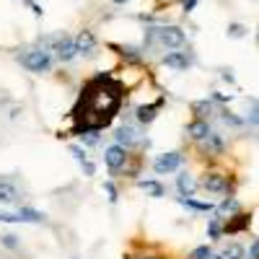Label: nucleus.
<instances>
[{"mask_svg": "<svg viewBox=\"0 0 259 259\" xmlns=\"http://www.w3.org/2000/svg\"><path fill=\"white\" fill-rule=\"evenodd\" d=\"M197 3H200V0H184V3H182L184 13H192V11H194V6H197Z\"/></svg>", "mask_w": 259, "mask_h": 259, "instance_id": "nucleus-35", "label": "nucleus"}, {"mask_svg": "<svg viewBox=\"0 0 259 259\" xmlns=\"http://www.w3.org/2000/svg\"><path fill=\"white\" fill-rule=\"evenodd\" d=\"M127 158H130V156H127V148L119 145V143H117V145H109V148L104 150V163L109 166L112 171L124 168V166H127Z\"/></svg>", "mask_w": 259, "mask_h": 259, "instance_id": "nucleus-5", "label": "nucleus"}, {"mask_svg": "<svg viewBox=\"0 0 259 259\" xmlns=\"http://www.w3.org/2000/svg\"><path fill=\"white\" fill-rule=\"evenodd\" d=\"M18 218L21 223H45V212H39V210H31V207H21L18 210Z\"/></svg>", "mask_w": 259, "mask_h": 259, "instance_id": "nucleus-17", "label": "nucleus"}, {"mask_svg": "<svg viewBox=\"0 0 259 259\" xmlns=\"http://www.w3.org/2000/svg\"><path fill=\"white\" fill-rule=\"evenodd\" d=\"M114 138H117V143H119V145H124V148H130V145H138V143H140V140H138V133H135V130L130 127V124L119 127Z\"/></svg>", "mask_w": 259, "mask_h": 259, "instance_id": "nucleus-14", "label": "nucleus"}, {"mask_svg": "<svg viewBox=\"0 0 259 259\" xmlns=\"http://www.w3.org/2000/svg\"><path fill=\"white\" fill-rule=\"evenodd\" d=\"M202 187L207 192H226L228 189V179L223 174H218V171H210V174L205 177V182H202Z\"/></svg>", "mask_w": 259, "mask_h": 259, "instance_id": "nucleus-10", "label": "nucleus"}, {"mask_svg": "<svg viewBox=\"0 0 259 259\" xmlns=\"http://www.w3.org/2000/svg\"><path fill=\"white\" fill-rule=\"evenodd\" d=\"M75 47H78V55L94 57V55H96V36H94L89 29H83V31L75 36Z\"/></svg>", "mask_w": 259, "mask_h": 259, "instance_id": "nucleus-7", "label": "nucleus"}, {"mask_svg": "<svg viewBox=\"0 0 259 259\" xmlns=\"http://www.w3.org/2000/svg\"><path fill=\"white\" fill-rule=\"evenodd\" d=\"M80 166H83V171H85L89 177H94V174H96V166H94L91 161H80Z\"/></svg>", "mask_w": 259, "mask_h": 259, "instance_id": "nucleus-33", "label": "nucleus"}, {"mask_svg": "<svg viewBox=\"0 0 259 259\" xmlns=\"http://www.w3.org/2000/svg\"><path fill=\"white\" fill-rule=\"evenodd\" d=\"M210 246H197V249H194L192 254H189V259H210Z\"/></svg>", "mask_w": 259, "mask_h": 259, "instance_id": "nucleus-27", "label": "nucleus"}, {"mask_svg": "<svg viewBox=\"0 0 259 259\" xmlns=\"http://www.w3.org/2000/svg\"><path fill=\"white\" fill-rule=\"evenodd\" d=\"M210 259H223V254H210Z\"/></svg>", "mask_w": 259, "mask_h": 259, "instance_id": "nucleus-38", "label": "nucleus"}, {"mask_svg": "<svg viewBox=\"0 0 259 259\" xmlns=\"http://www.w3.org/2000/svg\"><path fill=\"white\" fill-rule=\"evenodd\" d=\"M223 122H228V124H233V127H241V124H244V119L233 117L231 112H223Z\"/></svg>", "mask_w": 259, "mask_h": 259, "instance_id": "nucleus-28", "label": "nucleus"}, {"mask_svg": "<svg viewBox=\"0 0 259 259\" xmlns=\"http://www.w3.org/2000/svg\"><path fill=\"white\" fill-rule=\"evenodd\" d=\"M207 233H210V239H212V241H215V239H221V233H223V228H221V218H212V221H210Z\"/></svg>", "mask_w": 259, "mask_h": 259, "instance_id": "nucleus-25", "label": "nucleus"}, {"mask_svg": "<svg viewBox=\"0 0 259 259\" xmlns=\"http://www.w3.org/2000/svg\"><path fill=\"white\" fill-rule=\"evenodd\" d=\"M179 205H184L189 210H197V212H210L212 210V202H197L192 197H179Z\"/></svg>", "mask_w": 259, "mask_h": 259, "instance_id": "nucleus-20", "label": "nucleus"}, {"mask_svg": "<svg viewBox=\"0 0 259 259\" xmlns=\"http://www.w3.org/2000/svg\"><path fill=\"white\" fill-rule=\"evenodd\" d=\"M150 259H156V256H150Z\"/></svg>", "mask_w": 259, "mask_h": 259, "instance_id": "nucleus-40", "label": "nucleus"}, {"mask_svg": "<svg viewBox=\"0 0 259 259\" xmlns=\"http://www.w3.org/2000/svg\"><path fill=\"white\" fill-rule=\"evenodd\" d=\"M124 99L122 83L114 80L109 73H99L94 80L85 83V89L75 104L70 117L75 119L73 135H85V133H99V130L109 127V122L117 117L119 104Z\"/></svg>", "mask_w": 259, "mask_h": 259, "instance_id": "nucleus-1", "label": "nucleus"}, {"mask_svg": "<svg viewBox=\"0 0 259 259\" xmlns=\"http://www.w3.org/2000/svg\"><path fill=\"white\" fill-rule=\"evenodd\" d=\"M246 122L259 127V101H249V114H246Z\"/></svg>", "mask_w": 259, "mask_h": 259, "instance_id": "nucleus-23", "label": "nucleus"}, {"mask_svg": "<svg viewBox=\"0 0 259 259\" xmlns=\"http://www.w3.org/2000/svg\"><path fill=\"white\" fill-rule=\"evenodd\" d=\"M251 223V215H233V218H228V223L223 226V233H239L244 228H249Z\"/></svg>", "mask_w": 259, "mask_h": 259, "instance_id": "nucleus-12", "label": "nucleus"}, {"mask_svg": "<svg viewBox=\"0 0 259 259\" xmlns=\"http://www.w3.org/2000/svg\"><path fill=\"white\" fill-rule=\"evenodd\" d=\"M114 6H124V3H130V0H112Z\"/></svg>", "mask_w": 259, "mask_h": 259, "instance_id": "nucleus-37", "label": "nucleus"}, {"mask_svg": "<svg viewBox=\"0 0 259 259\" xmlns=\"http://www.w3.org/2000/svg\"><path fill=\"white\" fill-rule=\"evenodd\" d=\"M0 244H3V246H8V249H16L18 246V241H16V236H3V239H0Z\"/></svg>", "mask_w": 259, "mask_h": 259, "instance_id": "nucleus-30", "label": "nucleus"}, {"mask_svg": "<svg viewBox=\"0 0 259 259\" xmlns=\"http://www.w3.org/2000/svg\"><path fill=\"white\" fill-rule=\"evenodd\" d=\"M21 3H26V6L31 8V13H34V16H41V13H45V11H41V6H36L34 0H21Z\"/></svg>", "mask_w": 259, "mask_h": 259, "instance_id": "nucleus-31", "label": "nucleus"}, {"mask_svg": "<svg viewBox=\"0 0 259 259\" xmlns=\"http://www.w3.org/2000/svg\"><path fill=\"white\" fill-rule=\"evenodd\" d=\"M223 80H228V83H233V75H231V70H223Z\"/></svg>", "mask_w": 259, "mask_h": 259, "instance_id": "nucleus-36", "label": "nucleus"}, {"mask_svg": "<svg viewBox=\"0 0 259 259\" xmlns=\"http://www.w3.org/2000/svg\"><path fill=\"white\" fill-rule=\"evenodd\" d=\"M161 62L166 65V68H174V70H187L192 65V57L187 52H168L161 57Z\"/></svg>", "mask_w": 259, "mask_h": 259, "instance_id": "nucleus-8", "label": "nucleus"}, {"mask_svg": "<svg viewBox=\"0 0 259 259\" xmlns=\"http://www.w3.org/2000/svg\"><path fill=\"white\" fill-rule=\"evenodd\" d=\"M192 112L197 114L200 119L210 117V114H212V99H202V101H194V104H192Z\"/></svg>", "mask_w": 259, "mask_h": 259, "instance_id": "nucleus-19", "label": "nucleus"}, {"mask_svg": "<svg viewBox=\"0 0 259 259\" xmlns=\"http://www.w3.org/2000/svg\"><path fill=\"white\" fill-rule=\"evenodd\" d=\"M212 133V130H210V124H207V119H194V122H189L187 124V135L192 138V140H197V143H202L207 135Z\"/></svg>", "mask_w": 259, "mask_h": 259, "instance_id": "nucleus-9", "label": "nucleus"}, {"mask_svg": "<svg viewBox=\"0 0 259 259\" xmlns=\"http://www.w3.org/2000/svg\"><path fill=\"white\" fill-rule=\"evenodd\" d=\"M70 153H73L78 161H85V150H83V148H78V145H70Z\"/></svg>", "mask_w": 259, "mask_h": 259, "instance_id": "nucleus-32", "label": "nucleus"}, {"mask_svg": "<svg viewBox=\"0 0 259 259\" xmlns=\"http://www.w3.org/2000/svg\"><path fill=\"white\" fill-rule=\"evenodd\" d=\"M184 41H187V36L179 26H148L145 29V50L148 47L182 50Z\"/></svg>", "mask_w": 259, "mask_h": 259, "instance_id": "nucleus-2", "label": "nucleus"}, {"mask_svg": "<svg viewBox=\"0 0 259 259\" xmlns=\"http://www.w3.org/2000/svg\"><path fill=\"white\" fill-rule=\"evenodd\" d=\"M177 189H179L182 197H192L194 194V179L187 174V171H182V174L177 177Z\"/></svg>", "mask_w": 259, "mask_h": 259, "instance_id": "nucleus-16", "label": "nucleus"}, {"mask_svg": "<svg viewBox=\"0 0 259 259\" xmlns=\"http://www.w3.org/2000/svg\"><path fill=\"white\" fill-rule=\"evenodd\" d=\"M182 161H184L182 153H163L153 161V171L156 174H171V171H177L182 166Z\"/></svg>", "mask_w": 259, "mask_h": 259, "instance_id": "nucleus-6", "label": "nucleus"}, {"mask_svg": "<svg viewBox=\"0 0 259 259\" xmlns=\"http://www.w3.org/2000/svg\"><path fill=\"white\" fill-rule=\"evenodd\" d=\"M163 101H166V99L161 96V99H158L156 104H150V106H138V119H140L143 124L153 122V119H156V112H158L161 106H163Z\"/></svg>", "mask_w": 259, "mask_h": 259, "instance_id": "nucleus-13", "label": "nucleus"}, {"mask_svg": "<svg viewBox=\"0 0 259 259\" xmlns=\"http://www.w3.org/2000/svg\"><path fill=\"white\" fill-rule=\"evenodd\" d=\"M239 207H241V205H239V200L228 197V200H223V202L218 205V215H226V212H228V215H231V212H239Z\"/></svg>", "mask_w": 259, "mask_h": 259, "instance_id": "nucleus-22", "label": "nucleus"}, {"mask_svg": "<svg viewBox=\"0 0 259 259\" xmlns=\"http://www.w3.org/2000/svg\"><path fill=\"white\" fill-rule=\"evenodd\" d=\"M21 65L29 70V73H50L52 70V57H50V50L39 47V50H29L26 55L18 57Z\"/></svg>", "mask_w": 259, "mask_h": 259, "instance_id": "nucleus-4", "label": "nucleus"}, {"mask_svg": "<svg viewBox=\"0 0 259 259\" xmlns=\"http://www.w3.org/2000/svg\"><path fill=\"white\" fill-rule=\"evenodd\" d=\"M21 200V192L11 182H0V205H16Z\"/></svg>", "mask_w": 259, "mask_h": 259, "instance_id": "nucleus-11", "label": "nucleus"}, {"mask_svg": "<svg viewBox=\"0 0 259 259\" xmlns=\"http://www.w3.org/2000/svg\"><path fill=\"white\" fill-rule=\"evenodd\" d=\"M202 143H205V148H207V153H215V156L223 153V138H221L218 133H210Z\"/></svg>", "mask_w": 259, "mask_h": 259, "instance_id": "nucleus-18", "label": "nucleus"}, {"mask_svg": "<svg viewBox=\"0 0 259 259\" xmlns=\"http://www.w3.org/2000/svg\"><path fill=\"white\" fill-rule=\"evenodd\" d=\"M249 259H259V239L249 246Z\"/></svg>", "mask_w": 259, "mask_h": 259, "instance_id": "nucleus-34", "label": "nucleus"}, {"mask_svg": "<svg viewBox=\"0 0 259 259\" xmlns=\"http://www.w3.org/2000/svg\"><path fill=\"white\" fill-rule=\"evenodd\" d=\"M256 45H259V34H256Z\"/></svg>", "mask_w": 259, "mask_h": 259, "instance_id": "nucleus-39", "label": "nucleus"}, {"mask_svg": "<svg viewBox=\"0 0 259 259\" xmlns=\"http://www.w3.org/2000/svg\"><path fill=\"white\" fill-rule=\"evenodd\" d=\"M246 34V26H241V24H228V36L231 39H241Z\"/></svg>", "mask_w": 259, "mask_h": 259, "instance_id": "nucleus-26", "label": "nucleus"}, {"mask_svg": "<svg viewBox=\"0 0 259 259\" xmlns=\"http://www.w3.org/2000/svg\"><path fill=\"white\" fill-rule=\"evenodd\" d=\"M223 259H244V249L239 244H231L226 251H223Z\"/></svg>", "mask_w": 259, "mask_h": 259, "instance_id": "nucleus-24", "label": "nucleus"}, {"mask_svg": "<svg viewBox=\"0 0 259 259\" xmlns=\"http://www.w3.org/2000/svg\"><path fill=\"white\" fill-rule=\"evenodd\" d=\"M39 45L41 47H50L52 52H57V57L62 62H70L75 55H78V47H75V39L68 36V34H57V36H45V39H39Z\"/></svg>", "mask_w": 259, "mask_h": 259, "instance_id": "nucleus-3", "label": "nucleus"}, {"mask_svg": "<svg viewBox=\"0 0 259 259\" xmlns=\"http://www.w3.org/2000/svg\"><path fill=\"white\" fill-rule=\"evenodd\" d=\"M138 187L143 189V192H148L150 197H166V187L161 184V182H156V179H143V182H138Z\"/></svg>", "mask_w": 259, "mask_h": 259, "instance_id": "nucleus-15", "label": "nucleus"}, {"mask_svg": "<svg viewBox=\"0 0 259 259\" xmlns=\"http://www.w3.org/2000/svg\"><path fill=\"white\" fill-rule=\"evenodd\" d=\"M117 50H119V55H122L127 62H133V65H138V62L143 60V55H140L138 47H130V45H127V47H117Z\"/></svg>", "mask_w": 259, "mask_h": 259, "instance_id": "nucleus-21", "label": "nucleus"}, {"mask_svg": "<svg viewBox=\"0 0 259 259\" xmlns=\"http://www.w3.org/2000/svg\"><path fill=\"white\" fill-rule=\"evenodd\" d=\"M104 189H106V194H109V202H117V187H114L112 182H106Z\"/></svg>", "mask_w": 259, "mask_h": 259, "instance_id": "nucleus-29", "label": "nucleus"}]
</instances>
